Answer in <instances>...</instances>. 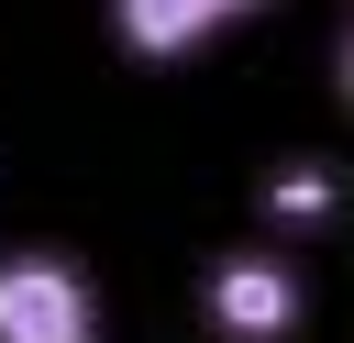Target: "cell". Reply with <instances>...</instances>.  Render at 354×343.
I'll list each match as a JSON object with an SVG mask.
<instances>
[{
	"label": "cell",
	"mask_w": 354,
	"mask_h": 343,
	"mask_svg": "<svg viewBox=\"0 0 354 343\" xmlns=\"http://www.w3.org/2000/svg\"><path fill=\"white\" fill-rule=\"evenodd\" d=\"M332 89H343V111H354V22H343V55H332Z\"/></svg>",
	"instance_id": "5"
},
{
	"label": "cell",
	"mask_w": 354,
	"mask_h": 343,
	"mask_svg": "<svg viewBox=\"0 0 354 343\" xmlns=\"http://www.w3.org/2000/svg\"><path fill=\"white\" fill-rule=\"evenodd\" d=\"M254 210H266V232H321V221L343 210V177H332L321 155H288V166H266Z\"/></svg>",
	"instance_id": "4"
},
{
	"label": "cell",
	"mask_w": 354,
	"mask_h": 343,
	"mask_svg": "<svg viewBox=\"0 0 354 343\" xmlns=\"http://www.w3.org/2000/svg\"><path fill=\"white\" fill-rule=\"evenodd\" d=\"M199 321H210L221 343H288V332L310 321V288H299V266H288L277 243H232V254H210V277H199Z\"/></svg>",
	"instance_id": "2"
},
{
	"label": "cell",
	"mask_w": 354,
	"mask_h": 343,
	"mask_svg": "<svg viewBox=\"0 0 354 343\" xmlns=\"http://www.w3.org/2000/svg\"><path fill=\"white\" fill-rule=\"evenodd\" d=\"M111 310H100V277L55 243H11L0 254V343H100Z\"/></svg>",
	"instance_id": "1"
},
{
	"label": "cell",
	"mask_w": 354,
	"mask_h": 343,
	"mask_svg": "<svg viewBox=\"0 0 354 343\" xmlns=\"http://www.w3.org/2000/svg\"><path fill=\"white\" fill-rule=\"evenodd\" d=\"M100 11H111V44H122V55L188 66V55H210L232 22H254L266 0H100Z\"/></svg>",
	"instance_id": "3"
}]
</instances>
